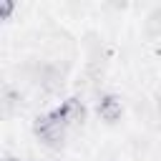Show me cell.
<instances>
[{
    "mask_svg": "<svg viewBox=\"0 0 161 161\" xmlns=\"http://www.w3.org/2000/svg\"><path fill=\"white\" fill-rule=\"evenodd\" d=\"M148 28H151L153 35L161 33V10H153V13H151V18H148Z\"/></svg>",
    "mask_w": 161,
    "mask_h": 161,
    "instance_id": "cell-4",
    "label": "cell"
},
{
    "mask_svg": "<svg viewBox=\"0 0 161 161\" xmlns=\"http://www.w3.org/2000/svg\"><path fill=\"white\" fill-rule=\"evenodd\" d=\"M65 121L53 111V113H48V116H43V118H38V123H35V133L40 136V141H45L48 146H58L63 138H65Z\"/></svg>",
    "mask_w": 161,
    "mask_h": 161,
    "instance_id": "cell-1",
    "label": "cell"
},
{
    "mask_svg": "<svg viewBox=\"0 0 161 161\" xmlns=\"http://www.w3.org/2000/svg\"><path fill=\"white\" fill-rule=\"evenodd\" d=\"M98 116L106 121H116L121 116V101L116 96H103L98 101Z\"/></svg>",
    "mask_w": 161,
    "mask_h": 161,
    "instance_id": "cell-3",
    "label": "cell"
},
{
    "mask_svg": "<svg viewBox=\"0 0 161 161\" xmlns=\"http://www.w3.org/2000/svg\"><path fill=\"white\" fill-rule=\"evenodd\" d=\"M55 113L65 121V126H75V123H80L86 118V108H83V103L78 98H68L60 108H55Z\"/></svg>",
    "mask_w": 161,
    "mask_h": 161,
    "instance_id": "cell-2",
    "label": "cell"
}]
</instances>
